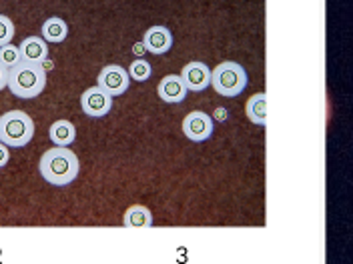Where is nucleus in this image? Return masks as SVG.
<instances>
[{
  "label": "nucleus",
  "instance_id": "nucleus-1",
  "mask_svg": "<svg viewBox=\"0 0 353 264\" xmlns=\"http://www.w3.org/2000/svg\"><path fill=\"white\" fill-rule=\"evenodd\" d=\"M39 173L52 186H68L81 173V162L72 151L57 146L41 156Z\"/></svg>",
  "mask_w": 353,
  "mask_h": 264
},
{
  "label": "nucleus",
  "instance_id": "nucleus-2",
  "mask_svg": "<svg viewBox=\"0 0 353 264\" xmlns=\"http://www.w3.org/2000/svg\"><path fill=\"white\" fill-rule=\"evenodd\" d=\"M6 87L10 88V92L17 98H22V100L37 98L46 87V70L41 65L22 60L14 68L8 70Z\"/></svg>",
  "mask_w": 353,
  "mask_h": 264
},
{
  "label": "nucleus",
  "instance_id": "nucleus-3",
  "mask_svg": "<svg viewBox=\"0 0 353 264\" xmlns=\"http://www.w3.org/2000/svg\"><path fill=\"white\" fill-rule=\"evenodd\" d=\"M34 136V122L22 110H10L0 116V142L8 148H22Z\"/></svg>",
  "mask_w": 353,
  "mask_h": 264
},
{
  "label": "nucleus",
  "instance_id": "nucleus-4",
  "mask_svg": "<svg viewBox=\"0 0 353 264\" xmlns=\"http://www.w3.org/2000/svg\"><path fill=\"white\" fill-rule=\"evenodd\" d=\"M247 85H249V76L239 63L225 60L211 70V87L221 96L235 98L247 88Z\"/></svg>",
  "mask_w": 353,
  "mask_h": 264
},
{
  "label": "nucleus",
  "instance_id": "nucleus-5",
  "mask_svg": "<svg viewBox=\"0 0 353 264\" xmlns=\"http://www.w3.org/2000/svg\"><path fill=\"white\" fill-rule=\"evenodd\" d=\"M129 85H131V78H129L127 70L119 65L105 66L101 70L99 78H97V87L101 88V90H105L112 98L125 94L129 90Z\"/></svg>",
  "mask_w": 353,
  "mask_h": 264
},
{
  "label": "nucleus",
  "instance_id": "nucleus-6",
  "mask_svg": "<svg viewBox=\"0 0 353 264\" xmlns=\"http://www.w3.org/2000/svg\"><path fill=\"white\" fill-rule=\"evenodd\" d=\"M213 129H215L213 118L207 112H203V110H195V112L187 114L185 120H183V132L193 142L209 140L213 136Z\"/></svg>",
  "mask_w": 353,
  "mask_h": 264
},
{
  "label": "nucleus",
  "instance_id": "nucleus-7",
  "mask_svg": "<svg viewBox=\"0 0 353 264\" xmlns=\"http://www.w3.org/2000/svg\"><path fill=\"white\" fill-rule=\"evenodd\" d=\"M81 109L90 118H103L112 110V96L99 87L87 88L81 96Z\"/></svg>",
  "mask_w": 353,
  "mask_h": 264
},
{
  "label": "nucleus",
  "instance_id": "nucleus-8",
  "mask_svg": "<svg viewBox=\"0 0 353 264\" xmlns=\"http://www.w3.org/2000/svg\"><path fill=\"white\" fill-rule=\"evenodd\" d=\"M179 76L185 82L187 90H193V92H203L211 87V68L199 60L185 65Z\"/></svg>",
  "mask_w": 353,
  "mask_h": 264
},
{
  "label": "nucleus",
  "instance_id": "nucleus-9",
  "mask_svg": "<svg viewBox=\"0 0 353 264\" xmlns=\"http://www.w3.org/2000/svg\"><path fill=\"white\" fill-rule=\"evenodd\" d=\"M187 87H185V82L181 80V76L179 74H167L161 82H159V87H157V94H159V98L163 100V102H167V104H179V102H183L185 98H187Z\"/></svg>",
  "mask_w": 353,
  "mask_h": 264
},
{
  "label": "nucleus",
  "instance_id": "nucleus-10",
  "mask_svg": "<svg viewBox=\"0 0 353 264\" xmlns=\"http://www.w3.org/2000/svg\"><path fill=\"white\" fill-rule=\"evenodd\" d=\"M143 46L151 54H165L173 46V34L165 26H151L143 36Z\"/></svg>",
  "mask_w": 353,
  "mask_h": 264
},
{
  "label": "nucleus",
  "instance_id": "nucleus-11",
  "mask_svg": "<svg viewBox=\"0 0 353 264\" xmlns=\"http://www.w3.org/2000/svg\"><path fill=\"white\" fill-rule=\"evenodd\" d=\"M21 56L24 63H32V65H43L48 56V44L44 43L41 36H28L24 38L19 46Z\"/></svg>",
  "mask_w": 353,
  "mask_h": 264
},
{
  "label": "nucleus",
  "instance_id": "nucleus-12",
  "mask_svg": "<svg viewBox=\"0 0 353 264\" xmlns=\"http://www.w3.org/2000/svg\"><path fill=\"white\" fill-rule=\"evenodd\" d=\"M48 136L52 140L54 146H61V148H68L74 140H77V129L72 122L68 120H57L50 131H48Z\"/></svg>",
  "mask_w": 353,
  "mask_h": 264
},
{
  "label": "nucleus",
  "instance_id": "nucleus-13",
  "mask_svg": "<svg viewBox=\"0 0 353 264\" xmlns=\"http://www.w3.org/2000/svg\"><path fill=\"white\" fill-rule=\"evenodd\" d=\"M41 34H43L41 38H43L46 44H59L63 43L66 36H68V26H66V22L63 21V19L50 16L48 21H44Z\"/></svg>",
  "mask_w": 353,
  "mask_h": 264
},
{
  "label": "nucleus",
  "instance_id": "nucleus-14",
  "mask_svg": "<svg viewBox=\"0 0 353 264\" xmlns=\"http://www.w3.org/2000/svg\"><path fill=\"white\" fill-rule=\"evenodd\" d=\"M123 224L127 228H151L153 226V214L147 206H131L127 212H125V219H123Z\"/></svg>",
  "mask_w": 353,
  "mask_h": 264
},
{
  "label": "nucleus",
  "instance_id": "nucleus-15",
  "mask_svg": "<svg viewBox=\"0 0 353 264\" xmlns=\"http://www.w3.org/2000/svg\"><path fill=\"white\" fill-rule=\"evenodd\" d=\"M245 110H247V116H249V120L253 124H257V126H265L267 124V96H265L263 92L251 96L247 100V109Z\"/></svg>",
  "mask_w": 353,
  "mask_h": 264
},
{
  "label": "nucleus",
  "instance_id": "nucleus-16",
  "mask_svg": "<svg viewBox=\"0 0 353 264\" xmlns=\"http://www.w3.org/2000/svg\"><path fill=\"white\" fill-rule=\"evenodd\" d=\"M127 74H129V78L134 80V82H145V80H149V78H151V74H153V66L149 65L147 60L139 58V60H134V63L129 66Z\"/></svg>",
  "mask_w": 353,
  "mask_h": 264
},
{
  "label": "nucleus",
  "instance_id": "nucleus-17",
  "mask_svg": "<svg viewBox=\"0 0 353 264\" xmlns=\"http://www.w3.org/2000/svg\"><path fill=\"white\" fill-rule=\"evenodd\" d=\"M19 63H22L19 46H14V44H4V46H0V65L6 66V68L10 70V68H14Z\"/></svg>",
  "mask_w": 353,
  "mask_h": 264
},
{
  "label": "nucleus",
  "instance_id": "nucleus-18",
  "mask_svg": "<svg viewBox=\"0 0 353 264\" xmlns=\"http://www.w3.org/2000/svg\"><path fill=\"white\" fill-rule=\"evenodd\" d=\"M12 38H14V22L10 21L8 16L0 14V46L10 44Z\"/></svg>",
  "mask_w": 353,
  "mask_h": 264
},
{
  "label": "nucleus",
  "instance_id": "nucleus-19",
  "mask_svg": "<svg viewBox=\"0 0 353 264\" xmlns=\"http://www.w3.org/2000/svg\"><path fill=\"white\" fill-rule=\"evenodd\" d=\"M8 160H10V151H8L6 144L0 142V168H4L8 164Z\"/></svg>",
  "mask_w": 353,
  "mask_h": 264
},
{
  "label": "nucleus",
  "instance_id": "nucleus-20",
  "mask_svg": "<svg viewBox=\"0 0 353 264\" xmlns=\"http://www.w3.org/2000/svg\"><path fill=\"white\" fill-rule=\"evenodd\" d=\"M6 82H8V68L0 65V90L6 88Z\"/></svg>",
  "mask_w": 353,
  "mask_h": 264
},
{
  "label": "nucleus",
  "instance_id": "nucleus-21",
  "mask_svg": "<svg viewBox=\"0 0 353 264\" xmlns=\"http://www.w3.org/2000/svg\"><path fill=\"white\" fill-rule=\"evenodd\" d=\"M217 114H219L217 116L219 120H227V110H217Z\"/></svg>",
  "mask_w": 353,
  "mask_h": 264
}]
</instances>
